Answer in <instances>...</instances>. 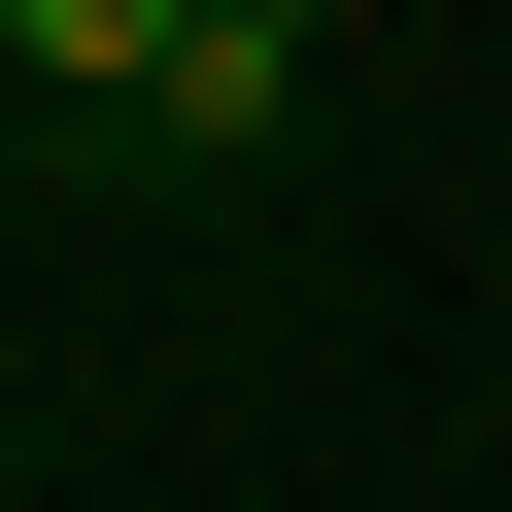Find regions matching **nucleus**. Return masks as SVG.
Listing matches in <instances>:
<instances>
[{
    "label": "nucleus",
    "mask_w": 512,
    "mask_h": 512,
    "mask_svg": "<svg viewBox=\"0 0 512 512\" xmlns=\"http://www.w3.org/2000/svg\"><path fill=\"white\" fill-rule=\"evenodd\" d=\"M171 35H205V0H0V69H35V103H171Z\"/></svg>",
    "instance_id": "obj_1"
},
{
    "label": "nucleus",
    "mask_w": 512,
    "mask_h": 512,
    "mask_svg": "<svg viewBox=\"0 0 512 512\" xmlns=\"http://www.w3.org/2000/svg\"><path fill=\"white\" fill-rule=\"evenodd\" d=\"M274 35H342V0H274Z\"/></svg>",
    "instance_id": "obj_2"
}]
</instances>
